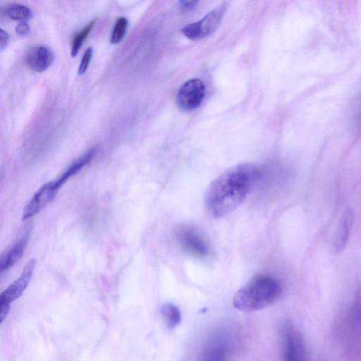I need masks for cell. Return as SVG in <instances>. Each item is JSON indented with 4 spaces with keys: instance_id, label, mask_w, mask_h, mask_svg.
<instances>
[{
    "instance_id": "6da1fadb",
    "label": "cell",
    "mask_w": 361,
    "mask_h": 361,
    "mask_svg": "<svg viewBox=\"0 0 361 361\" xmlns=\"http://www.w3.org/2000/svg\"><path fill=\"white\" fill-rule=\"evenodd\" d=\"M258 177L257 169L250 163L238 164L224 171L205 192L207 212L219 219L234 211L245 200Z\"/></svg>"
},
{
    "instance_id": "7a4b0ae2",
    "label": "cell",
    "mask_w": 361,
    "mask_h": 361,
    "mask_svg": "<svg viewBox=\"0 0 361 361\" xmlns=\"http://www.w3.org/2000/svg\"><path fill=\"white\" fill-rule=\"evenodd\" d=\"M281 293L282 286L277 279L269 274H257L236 292L233 305L243 312L257 311L273 304Z\"/></svg>"
},
{
    "instance_id": "3957f363",
    "label": "cell",
    "mask_w": 361,
    "mask_h": 361,
    "mask_svg": "<svg viewBox=\"0 0 361 361\" xmlns=\"http://www.w3.org/2000/svg\"><path fill=\"white\" fill-rule=\"evenodd\" d=\"M36 264L35 259L29 260L20 276L13 281L0 296V317L1 322L8 315L11 304L18 299L28 286Z\"/></svg>"
},
{
    "instance_id": "277c9868",
    "label": "cell",
    "mask_w": 361,
    "mask_h": 361,
    "mask_svg": "<svg viewBox=\"0 0 361 361\" xmlns=\"http://www.w3.org/2000/svg\"><path fill=\"white\" fill-rule=\"evenodd\" d=\"M176 237L180 247L189 255L199 258L210 255L209 245L194 228L182 226L176 230Z\"/></svg>"
},
{
    "instance_id": "5b68a950",
    "label": "cell",
    "mask_w": 361,
    "mask_h": 361,
    "mask_svg": "<svg viewBox=\"0 0 361 361\" xmlns=\"http://www.w3.org/2000/svg\"><path fill=\"white\" fill-rule=\"evenodd\" d=\"M226 10L224 4L215 8L199 21L190 23L182 29L183 35L190 39L202 38L218 27Z\"/></svg>"
},
{
    "instance_id": "8992f818",
    "label": "cell",
    "mask_w": 361,
    "mask_h": 361,
    "mask_svg": "<svg viewBox=\"0 0 361 361\" xmlns=\"http://www.w3.org/2000/svg\"><path fill=\"white\" fill-rule=\"evenodd\" d=\"M205 94L203 82L198 78L188 80L181 85L176 95V103L183 111H192L202 103Z\"/></svg>"
},
{
    "instance_id": "52a82bcc",
    "label": "cell",
    "mask_w": 361,
    "mask_h": 361,
    "mask_svg": "<svg viewBox=\"0 0 361 361\" xmlns=\"http://www.w3.org/2000/svg\"><path fill=\"white\" fill-rule=\"evenodd\" d=\"M283 361H303L304 346L302 338L290 323L284 324L282 331Z\"/></svg>"
},
{
    "instance_id": "ba28073f",
    "label": "cell",
    "mask_w": 361,
    "mask_h": 361,
    "mask_svg": "<svg viewBox=\"0 0 361 361\" xmlns=\"http://www.w3.org/2000/svg\"><path fill=\"white\" fill-rule=\"evenodd\" d=\"M57 191L53 181L44 184L25 205L23 212V219L25 220L37 214L53 200Z\"/></svg>"
},
{
    "instance_id": "9c48e42d",
    "label": "cell",
    "mask_w": 361,
    "mask_h": 361,
    "mask_svg": "<svg viewBox=\"0 0 361 361\" xmlns=\"http://www.w3.org/2000/svg\"><path fill=\"white\" fill-rule=\"evenodd\" d=\"M230 348L227 334L219 332L207 343L200 361H226Z\"/></svg>"
},
{
    "instance_id": "30bf717a",
    "label": "cell",
    "mask_w": 361,
    "mask_h": 361,
    "mask_svg": "<svg viewBox=\"0 0 361 361\" xmlns=\"http://www.w3.org/2000/svg\"><path fill=\"white\" fill-rule=\"evenodd\" d=\"M354 220V212L352 209L347 208L341 215L331 242L332 250L339 253L345 248L350 234Z\"/></svg>"
},
{
    "instance_id": "8fae6325",
    "label": "cell",
    "mask_w": 361,
    "mask_h": 361,
    "mask_svg": "<svg viewBox=\"0 0 361 361\" xmlns=\"http://www.w3.org/2000/svg\"><path fill=\"white\" fill-rule=\"evenodd\" d=\"M54 54L46 46H37L30 49L25 57L26 64L33 71L42 72L53 63Z\"/></svg>"
},
{
    "instance_id": "7c38bea8",
    "label": "cell",
    "mask_w": 361,
    "mask_h": 361,
    "mask_svg": "<svg viewBox=\"0 0 361 361\" xmlns=\"http://www.w3.org/2000/svg\"><path fill=\"white\" fill-rule=\"evenodd\" d=\"M97 153V148L92 147L81 157L75 160L68 168L54 181V185L56 190L61 188L71 177L77 174L84 166L87 165Z\"/></svg>"
},
{
    "instance_id": "4fadbf2b",
    "label": "cell",
    "mask_w": 361,
    "mask_h": 361,
    "mask_svg": "<svg viewBox=\"0 0 361 361\" xmlns=\"http://www.w3.org/2000/svg\"><path fill=\"white\" fill-rule=\"evenodd\" d=\"M27 241V233L22 236L11 248L1 257V271L8 269L16 264L22 257Z\"/></svg>"
},
{
    "instance_id": "5bb4252c",
    "label": "cell",
    "mask_w": 361,
    "mask_h": 361,
    "mask_svg": "<svg viewBox=\"0 0 361 361\" xmlns=\"http://www.w3.org/2000/svg\"><path fill=\"white\" fill-rule=\"evenodd\" d=\"M160 314L169 329L176 328L181 322V314L178 307L171 302L163 303L160 307Z\"/></svg>"
},
{
    "instance_id": "9a60e30c",
    "label": "cell",
    "mask_w": 361,
    "mask_h": 361,
    "mask_svg": "<svg viewBox=\"0 0 361 361\" xmlns=\"http://www.w3.org/2000/svg\"><path fill=\"white\" fill-rule=\"evenodd\" d=\"M6 15L13 20L26 22L32 17V10L25 5L13 4L6 10Z\"/></svg>"
},
{
    "instance_id": "2e32d148",
    "label": "cell",
    "mask_w": 361,
    "mask_h": 361,
    "mask_svg": "<svg viewBox=\"0 0 361 361\" xmlns=\"http://www.w3.org/2000/svg\"><path fill=\"white\" fill-rule=\"evenodd\" d=\"M96 20L90 21L85 27H84L79 32H78L73 40L71 54L72 57H75L80 49L84 41L92 30Z\"/></svg>"
},
{
    "instance_id": "e0dca14e",
    "label": "cell",
    "mask_w": 361,
    "mask_h": 361,
    "mask_svg": "<svg viewBox=\"0 0 361 361\" xmlns=\"http://www.w3.org/2000/svg\"><path fill=\"white\" fill-rule=\"evenodd\" d=\"M128 26V20L125 17L119 18L113 28L110 42L111 44L119 43L124 37Z\"/></svg>"
},
{
    "instance_id": "ac0fdd59",
    "label": "cell",
    "mask_w": 361,
    "mask_h": 361,
    "mask_svg": "<svg viewBox=\"0 0 361 361\" xmlns=\"http://www.w3.org/2000/svg\"><path fill=\"white\" fill-rule=\"evenodd\" d=\"M92 54H93L92 48L88 47L82 56V60L80 62V65L79 66L78 71L79 75L84 74L86 72V71L87 70L88 66L90 63V61L92 57Z\"/></svg>"
},
{
    "instance_id": "d6986e66",
    "label": "cell",
    "mask_w": 361,
    "mask_h": 361,
    "mask_svg": "<svg viewBox=\"0 0 361 361\" xmlns=\"http://www.w3.org/2000/svg\"><path fill=\"white\" fill-rule=\"evenodd\" d=\"M16 33L21 36H26L30 32V25L26 22H20L16 27Z\"/></svg>"
},
{
    "instance_id": "ffe728a7",
    "label": "cell",
    "mask_w": 361,
    "mask_h": 361,
    "mask_svg": "<svg viewBox=\"0 0 361 361\" xmlns=\"http://www.w3.org/2000/svg\"><path fill=\"white\" fill-rule=\"evenodd\" d=\"M9 41L8 34L3 29L0 30V49L3 51L8 45Z\"/></svg>"
},
{
    "instance_id": "44dd1931",
    "label": "cell",
    "mask_w": 361,
    "mask_h": 361,
    "mask_svg": "<svg viewBox=\"0 0 361 361\" xmlns=\"http://www.w3.org/2000/svg\"><path fill=\"white\" fill-rule=\"evenodd\" d=\"M197 1H180V7L182 11H188L195 7Z\"/></svg>"
}]
</instances>
